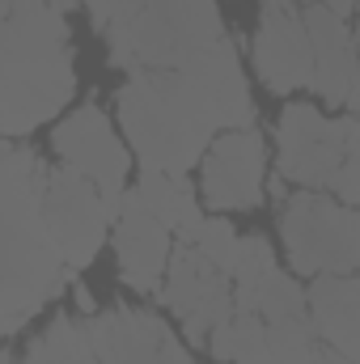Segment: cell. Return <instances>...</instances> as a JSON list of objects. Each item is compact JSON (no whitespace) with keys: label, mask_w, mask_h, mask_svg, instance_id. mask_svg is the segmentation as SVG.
<instances>
[{"label":"cell","mask_w":360,"mask_h":364,"mask_svg":"<svg viewBox=\"0 0 360 364\" xmlns=\"http://www.w3.org/2000/svg\"><path fill=\"white\" fill-rule=\"evenodd\" d=\"M0 60H4V136L34 132L51 114H60L73 97V55H68V21L51 0H0Z\"/></svg>","instance_id":"3957f363"},{"label":"cell","mask_w":360,"mask_h":364,"mask_svg":"<svg viewBox=\"0 0 360 364\" xmlns=\"http://www.w3.org/2000/svg\"><path fill=\"white\" fill-rule=\"evenodd\" d=\"M119 123L144 170L186 174L203 149H212L221 110L199 68L182 73H132L119 90Z\"/></svg>","instance_id":"7a4b0ae2"},{"label":"cell","mask_w":360,"mask_h":364,"mask_svg":"<svg viewBox=\"0 0 360 364\" xmlns=\"http://www.w3.org/2000/svg\"><path fill=\"white\" fill-rule=\"evenodd\" d=\"M0 220H4V335L13 339L60 288H64V255L55 250L47 220H43V195L51 170L34 157V149L9 144L0 161Z\"/></svg>","instance_id":"6da1fadb"},{"label":"cell","mask_w":360,"mask_h":364,"mask_svg":"<svg viewBox=\"0 0 360 364\" xmlns=\"http://www.w3.org/2000/svg\"><path fill=\"white\" fill-rule=\"evenodd\" d=\"M255 296H259V314L268 322H284V318H305V305H309V292L292 279V275L271 272L268 279L255 284Z\"/></svg>","instance_id":"d6986e66"},{"label":"cell","mask_w":360,"mask_h":364,"mask_svg":"<svg viewBox=\"0 0 360 364\" xmlns=\"http://www.w3.org/2000/svg\"><path fill=\"white\" fill-rule=\"evenodd\" d=\"M77 305H81V309L93 318V296H90V288H81V284H77Z\"/></svg>","instance_id":"d4e9b609"},{"label":"cell","mask_w":360,"mask_h":364,"mask_svg":"<svg viewBox=\"0 0 360 364\" xmlns=\"http://www.w3.org/2000/svg\"><path fill=\"white\" fill-rule=\"evenodd\" d=\"M55 153L64 157V166L81 170L85 178L97 182V191H127V170L132 157L119 144L115 127L106 123V114L97 106L73 110L60 127H55Z\"/></svg>","instance_id":"7c38bea8"},{"label":"cell","mask_w":360,"mask_h":364,"mask_svg":"<svg viewBox=\"0 0 360 364\" xmlns=\"http://www.w3.org/2000/svg\"><path fill=\"white\" fill-rule=\"evenodd\" d=\"M318 4H327L331 13H339V17H348L352 9H360V0H318Z\"/></svg>","instance_id":"603a6c76"},{"label":"cell","mask_w":360,"mask_h":364,"mask_svg":"<svg viewBox=\"0 0 360 364\" xmlns=\"http://www.w3.org/2000/svg\"><path fill=\"white\" fill-rule=\"evenodd\" d=\"M255 68H259V81L275 93L314 85V38L292 0H263Z\"/></svg>","instance_id":"9c48e42d"},{"label":"cell","mask_w":360,"mask_h":364,"mask_svg":"<svg viewBox=\"0 0 360 364\" xmlns=\"http://www.w3.org/2000/svg\"><path fill=\"white\" fill-rule=\"evenodd\" d=\"M309 314L335 352H344L352 364H360V279L356 275H322L309 284Z\"/></svg>","instance_id":"9a60e30c"},{"label":"cell","mask_w":360,"mask_h":364,"mask_svg":"<svg viewBox=\"0 0 360 364\" xmlns=\"http://www.w3.org/2000/svg\"><path fill=\"white\" fill-rule=\"evenodd\" d=\"M90 339L102 364H191L170 326L149 309L115 305L90 318Z\"/></svg>","instance_id":"8fae6325"},{"label":"cell","mask_w":360,"mask_h":364,"mask_svg":"<svg viewBox=\"0 0 360 364\" xmlns=\"http://www.w3.org/2000/svg\"><path fill=\"white\" fill-rule=\"evenodd\" d=\"M275 144H280V174L301 186H327L348 157L339 123L322 119L318 106H288L275 127Z\"/></svg>","instance_id":"30bf717a"},{"label":"cell","mask_w":360,"mask_h":364,"mask_svg":"<svg viewBox=\"0 0 360 364\" xmlns=\"http://www.w3.org/2000/svg\"><path fill=\"white\" fill-rule=\"evenodd\" d=\"M238 229L225 220V216H208L203 220V229H199V237H195V250L203 255V259H212L221 272H229L233 267V255H238Z\"/></svg>","instance_id":"44dd1931"},{"label":"cell","mask_w":360,"mask_h":364,"mask_svg":"<svg viewBox=\"0 0 360 364\" xmlns=\"http://www.w3.org/2000/svg\"><path fill=\"white\" fill-rule=\"evenodd\" d=\"M43 220H47V233H51L55 250L64 255L68 272L90 267L93 259H97V250H102L106 229H110L97 182L85 178L73 166L51 170L47 195H43Z\"/></svg>","instance_id":"8992f818"},{"label":"cell","mask_w":360,"mask_h":364,"mask_svg":"<svg viewBox=\"0 0 360 364\" xmlns=\"http://www.w3.org/2000/svg\"><path fill=\"white\" fill-rule=\"evenodd\" d=\"M166 305L182 318L191 343H208L212 331L233 314L229 272H221L195 246L179 242V250L170 255V275H166Z\"/></svg>","instance_id":"52a82bcc"},{"label":"cell","mask_w":360,"mask_h":364,"mask_svg":"<svg viewBox=\"0 0 360 364\" xmlns=\"http://www.w3.org/2000/svg\"><path fill=\"white\" fill-rule=\"evenodd\" d=\"M327 186H331L348 208H360V153L356 157H344V166L335 170V178L327 182Z\"/></svg>","instance_id":"7402d4cb"},{"label":"cell","mask_w":360,"mask_h":364,"mask_svg":"<svg viewBox=\"0 0 360 364\" xmlns=\"http://www.w3.org/2000/svg\"><path fill=\"white\" fill-rule=\"evenodd\" d=\"M322 364H352V360H348L344 352H335L331 343H322Z\"/></svg>","instance_id":"cb8c5ba5"},{"label":"cell","mask_w":360,"mask_h":364,"mask_svg":"<svg viewBox=\"0 0 360 364\" xmlns=\"http://www.w3.org/2000/svg\"><path fill=\"white\" fill-rule=\"evenodd\" d=\"M106 43L110 60L127 73H182L225 43V26L212 0H144L127 34Z\"/></svg>","instance_id":"277c9868"},{"label":"cell","mask_w":360,"mask_h":364,"mask_svg":"<svg viewBox=\"0 0 360 364\" xmlns=\"http://www.w3.org/2000/svg\"><path fill=\"white\" fill-rule=\"evenodd\" d=\"M318 326L314 318H284L268 322L259 352L246 364H322V343H318Z\"/></svg>","instance_id":"e0dca14e"},{"label":"cell","mask_w":360,"mask_h":364,"mask_svg":"<svg viewBox=\"0 0 360 364\" xmlns=\"http://www.w3.org/2000/svg\"><path fill=\"white\" fill-rule=\"evenodd\" d=\"M271 272H275V255H271L268 237H259V233L242 237V242H238V255H233V267H229V279H238V284H259V279H268Z\"/></svg>","instance_id":"ffe728a7"},{"label":"cell","mask_w":360,"mask_h":364,"mask_svg":"<svg viewBox=\"0 0 360 364\" xmlns=\"http://www.w3.org/2000/svg\"><path fill=\"white\" fill-rule=\"evenodd\" d=\"M4 364H97V352H93V339H90V322H73L68 314L55 318L21 360H9Z\"/></svg>","instance_id":"ac0fdd59"},{"label":"cell","mask_w":360,"mask_h":364,"mask_svg":"<svg viewBox=\"0 0 360 364\" xmlns=\"http://www.w3.org/2000/svg\"><path fill=\"white\" fill-rule=\"evenodd\" d=\"M288 263L301 275H352L360 272V208L335 203L327 195L301 191L284 208Z\"/></svg>","instance_id":"5b68a950"},{"label":"cell","mask_w":360,"mask_h":364,"mask_svg":"<svg viewBox=\"0 0 360 364\" xmlns=\"http://www.w3.org/2000/svg\"><path fill=\"white\" fill-rule=\"evenodd\" d=\"M348 110L360 114V77H356V85H352V93H348Z\"/></svg>","instance_id":"484cf974"},{"label":"cell","mask_w":360,"mask_h":364,"mask_svg":"<svg viewBox=\"0 0 360 364\" xmlns=\"http://www.w3.org/2000/svg\"><path fill=\"white\" fill-rule=\"evenodd\" d=\"M305 30L314 38V90L322 93L331 106H348V93L360 77V51L356 38L348 34L344 17L331 13L327 4H314L301 13Z\"/></svg>","instance_id":"5bb4252c"},{"label":"cell","mask_w":360,"mask_h":364,"mask_svg":"<svg viewBox=\"0 0 360 364\" xmlns=\"http://www.w3.org/2000/svg\"><path fill=\"white\" fill-rule=\"evenodd\" d=\"M263 170H268V149L255 127H233L212 140L203 157V199L221 212L255 208L263 199Z\"/></svg>","instance_id":"ba28073f"},{"label":"cell","mask_w":360,"mask_h":364,"mask_svg":"<svg viewBox=\"0 0 360 364\" xmlns=\"http://www.w3.org/2000/svg\"><path fill=\"white\" fill-rule=\"evenodd\" d=\"M136 195L144 199V208L179 237L186 246H195L199 229H203V208L195 199V186L182 178V174H166V170H140L136 182Z\"/></svg>","instance_id":"2e32d148"},{"label":"cell","mask_w":360,"mask_h":364,"mask_svg":"<svg viewBox=\"0 0 360 364\" xmlns=\"http://www.w3.org/2000/svg\"><path fill=\"white\" fill-rule=\"evenodd\" d=\"M115 250H119V272H123L127 288L153 292L166 279V267H170V229L144 208L136 186L127 191L123 212L115 220Z\"/></svg>","instance_id":"4fadbf2b"}]
</instances>
